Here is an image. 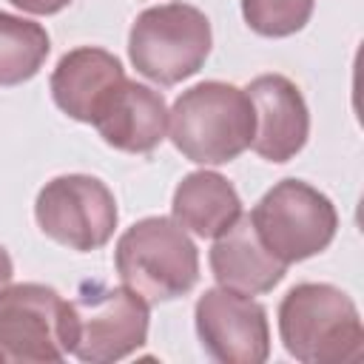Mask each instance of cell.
<instances>
[{"label":"cell","mask_w":364,"mask_h":364,"mask_svg":"<svg viewBox=\"0 0 364 364\" xmlns=\"http://www.w3.org/2000/svg\"><path fill=\"white\" fill-rule=\"evenodd\" d=\"M114 264L122 284L148 304L179 299L199 282V250L188 230L168 216L134 222L117 239Z\"/></svg>","instance_id":"3957f363"},{"label":"cell","mask_w":364,"mask_h":364,"mask_svg":"<svg viewBox=\"0 0 364 364\" xmlns=\"http://www.w3.org/2000/svg\"><path fill=\"white\" fill-rule=\"evenodd\" d=\"M213 279L236 293L259 296L270 293L287 273V264L279 262L259 239L247 213H242L225 233L213 239L208 253Z\"/></svg>","instance_id":"4fadbf2b"},{"label":"cell","mask_w":364,"mask_h":364,"mask_svg":"<svg viewBox=\"0 0 364 364\" xmlns=\"http://www.w3.org/2000/svg\"><path fill=\"white\" fill-rule=\"evenodd\" d=\"M68 301L48 284L20 282L0 290V350L9 361L57 364L65 358Z\"/></svg>","instance_id":"ba28073f"},{"label":"cell","mask_w":364,"mask_h":364,"mask_svg":"<svg viewBox=\"0 0 364 364\" xmlns=\"http://www.w3.org/2000/svg\"><path fill=\"white\" fill-rule=\"evenodd\" d=\"M279 338L301 364H344L364 355V327L353 299L327 282H301L279 304Z\"/></svg>","instance_id":"6da1fadb"},{"label":"cell","mask_w":364,"mask_h":364,"mask_svg":"<svg viewBox=\"0 0 364 364\" xmlns=\"http://www.w3.org/2000/svg\"><path fill=\"white\" fill-rule=\"evenodd\" d=\"M51 51L46 26L0 11V85L11 88L31 80Z\"/></svg>","instance_id":"9a60e30c"},{"label":"cell","mask_w":364,"mask_h":364,"mask_svg":"<svg viewBox=\"0 0 364 364\" xmlns=\"http://www.w3.org/2000/svg\"><path fill=\"white\" fill-rule=\"evenodd\" d=\"M11 276H14V264H11V256H9V250L0 245V290L11 282Z\"/></svg>","instance_id":"ac0fdd59"},{"label":"cell","mask_w":364,"mask_h":364,"mask_svg":"<svg viewBox=\"0 0 364 364\" xmlns=\"http://www.w3.org/2000/svg\"><path fill=\"white\" fill-rule=\"evenodd\" d=\"M14 9L28 11V14H57L63 11L71 0H9Z\"/></svg>","instance_id":"e0dca14e"},{"label":"cell","mask_w":364,"mask_h":364,"mask_svg":"<svg viewBox=\"0 0 364 364\" xmlns=\"http://www.w3.org/2000/svg\"><path fill=\"white\" fill-rule=\"evenodd\" d=\"M316 0H242V17L262 37H290L313 17Z\"/></svg>","instance_id":"2e32d148"},{"label":"cell","mask_w":364,"mask_h":364,"mask_svg":"<svg viewBox=\"0 0 364 364\" xmlns=\"http://www.w3.org/2000/svg\"><path fill=\"white\" fill-rule=\"evenodd\" d=\"M151 304L131 287L82 284L65 310V355L111 364L148 341Z\"/></svg>","instance_id":"277c9868"},{"label":"cell","mask_w":364,"mask_h":364,"mask_svg":"<svg viewBox=\"0 0 364 364\" xmlns=\"http://www.w3.org/2000/svg\"><path fill=\"white\" fill-rule=\"evenodd\" d=\"M173 148L196 165H225L250 148L253 105L245 88L205 80L182 91L168 111Z\"/></svg>","instance_id":"7a4b0ae2"},{"label":"cell","mask_w":364,"mask_h":364,"mask_svg":"<svg viewBox=\"0 0 364 364\" xmlns=\"http://www.w3.org/2000/svg\"><path fill=\"white\" fill-rule=\"evenodd\" d=\"M0 361H6V355H3V350H0Z\"/></svg>","instance_id":"d6986e66"},{"label":"cell","mask_w":364,"mask_h":364,"mask_svg":"<svg viewBox=\"0 0 364 364\" xmlns=\"http://www.w3.org/2000/svg\"><path fill=\"white\" fill-rule=\"evenodd\" d=\"M40 230L57 245L91 253L108 245L117 230L119 210L111 188L88 173H63L46 182L34 202Z\"/></svg>","instance_id":"52a82bcc"},{"label":"cell","mask_w":364,"mask_h":364,"mask_svg":"<svg viewBox=\"0 0 364 364\" xmlns=\"http://www.w3.org/2000/svg\"><path fill=\"white\" fill-rule=\"evenodd\" d=\"M193 324L202 350L222 364H262L270 355L267 310L245 293L210 287L196 299Z\"/></svg>","instance_id":"9c48e42d"},{"label":"cell","mask_w":364,"mask_h":364,"mask_svg":"<svg viewBox=\"0 0 364 364\" xmlns=\"http://www.w3.org/2000/svg\"><path fill=\"white\" fill-rule=\"evenodd\" d=\"M171 213L182 230L199 239H216L242 216V199L222 173L193 171L176 185Z\"/></svg>","instance_id":"5bb4252c"},{"label":"cell","mask_w":364,"mask_h":364,"mask_svg":"<svg viewBox=\"0 0 364 364\" xmlns=\"http://www.w3.org/2000/svg\"><path fill=\"white\" fill-rule=\"evenodd\" d=\"M125 68L119 57L97 46H80L60 57L51 71L48 88L54 105L77 122L91 125L108 97L122 85Z\"/></svg>","instance_id":"8fae6325"},{"label":"cell","mask_w":364,"mask_h":364,"mask_svg":"<svg viewBox=\"0 0 364 364\" xmlns=\"http://www.w3.org/2000/svg\"><path fill=\"white\" fill-rule=\"evenodd\" d=\"M245 94L253 105L250 148L267 162L293 159L310 136V111L299 85L284 74H259Z\"/></svg>","instance_id":"30bf717a"},{"label":"cell","mask_w":364,"mask_h":364,"mask_svg":"<svg viewBox=\"0 0 364 364\" xmlns=\"http://www.w3.org/2000/svg\"><path fill=\"white\" fill-rule=\"evenodd\" d=\"M210 43L213 31L205 11L173 0L136 14L128 31V57L145 80L176 85L205 65Z\"/></svg>","instance_id":"5b68a950"},{"label":"cell","mask_w":364,"mask_h":364,"mask_svg":"<svg viewBox=\"0 0 364 364\" xmlns=\"http://www.w3.org/2000/svg\"><path fill=\"white\" fill-rule=\"evenodd\" d=\"M91 125L97 128L102 142L117 151L151 154L165 139L168 105L159 91L125 77Z\"/></svg>","instance_id":"7c38bea8"},{"label":"cell","mask_w":364,"mask_h":364,"mask_svg":"<svg viewBox=\"0 0 364 364\" xmlns=\"http://www.w3.org/2000/svg\"><path fill=\"white\" fill-rule=\"evenodd\" d=\"M247 216L262 245L287 267L327 250L338 230L336 205L304 179L276 182Z\"/></svg>","instance_id":"8992f818"}]
</instances>
